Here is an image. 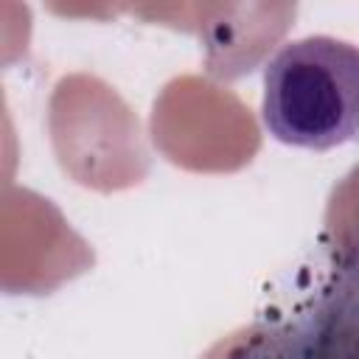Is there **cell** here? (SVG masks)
Instances as JSON below:
<instances>
[{"label":"cell","mask_w":359,"mask_h":359,"mask_svg":"<svg viewBox=\"0 0 359 359\" xmlns=\"http://www.w3.org/2000/svg\"><path fill=\"white\" fill-rule=\"evenodd\" d=\"M224 359H359V222L314 289L252 323Z\"/></svg>","instance_id":"7a4b0ae2"},{"label":"cell","mask_w":359,"mask_h":359,"mask_svg":"<svg viewBox=\"0 0 359 359\" xmlns=\"http://www.w3.org/2000/svg\"><path fill=\"white\" fill-rule=\"evenodd\" d=\"M261 123L294 149L351 143L359 135V45L328 34L283 42L264 65Z\"/></svg>","instance_id":"6da1fadb"}]
</instances>
